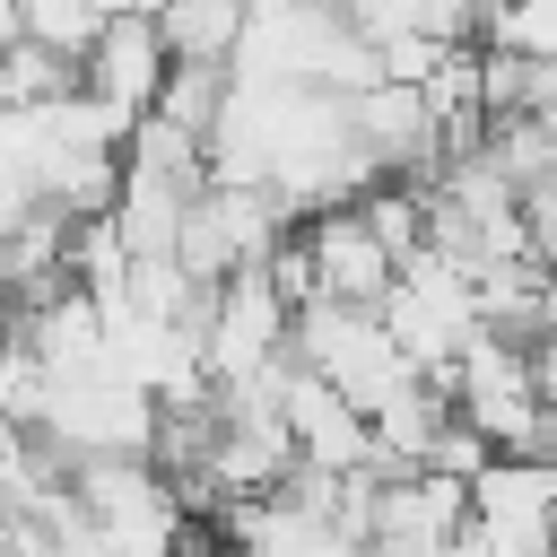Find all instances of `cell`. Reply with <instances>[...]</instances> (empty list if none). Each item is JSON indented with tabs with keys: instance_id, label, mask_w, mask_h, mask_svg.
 <instances>
[{
	"instance_id": "1",
	"label": "cell",
	"mask_w": 557,
	"mask_h": 557,
	"mask_svg": "<svg viewBox=\"0 0 557 557\" xmlns=\"http://www.w3.org/2000/svg\"><path fill=\"white\" fill-rule=\"evenodd\" d=\"M470 531V479L400 470L366 505V557H453Z\"/></svg>"
},
{
	"instance_id": "4",
	"label": "cell",
	"mask_w": 557,
	"mask_h": 557,
	"mask_svg": "<svg viewBox=\"0 0 557 557\" xmlns=\"http://www.w3.org/2000/svg\"><path fill=\"white\" fill-rule=\"evenodd\" d=\"M470 522L496 540L557 531V461L548 453H487V470L470 479Z\"/></svg>"
},
{
	"instance_id": "3",
	"label": "cell",
	"mask_w": 557,
	"mask_h": 557,
	"mask_svg": "<svg viewBox=\"0 0 557 557\" xmlns=\"http://www.w3.org/2000/svg\"><path fill=\"white\" fill-rule=\"evenodd\" d=\"M87 96L96 104H113L131 131L157 113V87H165V70H174V44H165V26L157 17H104V35L87 44Z\"/></svg>"
},
{
	"instance_id": "2",
	"label": "cell",
	"mask_w": 557,
	"mask_h": 557,
	"mask_svg": "<svg viewBox=\"0 0 557 557\" xmlns=\"http://www.w3.org/2000/svg\"><path fill=\"white\" fill-rule=\"evenodd\" d=\"M305 261H313V296H339V305H383L392 278H400L392 244L366 226L357 200H331V209L305 218Z\"/></svg>"
},
{
	"instance_id": "5",
	"label": "cell",
	"mask_w": 557,
	"mask_h": 557,
	"mask_svg": "<svg viewBox=\"0 0 557 557\" xmlns=\"http://www.w3.org/2000/svg\"><path fill=\"white\" fill-rule=\"evenodd\" d=\"M78 87H87V70H78L70 52H52V44H35V35L0 44V104H9V113L52 104V96H78Z\"/></svg>"
}]
</instances>
